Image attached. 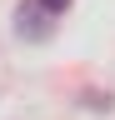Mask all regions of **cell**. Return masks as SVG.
<instances>
[{
    "mask_svg": "<svg viewBox=\"0 0 115 120\" xmlns=\"http://www.w3.org/2000/svg\"><path fill=\"white\" fill-rule=\"evenodd\" d=\"M15 30H20L25 40H45V35H50V10L40 5V0L20 5V10H15Z\"/></svg>",
    "mask_w": 115,
    "mask_h": 120,
    "instance_id": "obj_1",
    "label": "cell"
},
{
    "mask_svg": "<svg viewBox=\"0 0 115 120\" xmlns=\"http://www.w3.org/2000/svg\"><path fill=\"white\" fill-rule=\"evenodd\" d=\"M40 5H45V10H50V15H60V10H65V5H70V0H40Z\"/></svg>",
    "mask_w": 115,
    "mask_h": 120,
    "instance_id": "obj_2",
    "label": "cell"
}]
</instances>
